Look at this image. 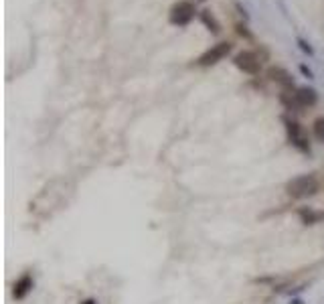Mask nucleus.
<instances>
[{"label": "nucleus", "mask_w": 324, "mask_h": 304, "mask_svg": "<svg viewBox=\"0 0 324 304\" xmlns=\"http://www.w3.org/2000/svg\"><path fill=\"white\" fill-rule=\"evenodd\" d=\"M318 191H320V183L314 174H298L286 183V195L296 201L314 197Z\"/></svg>", "instance_id": "nucleus-1"}, {"label": "nucleus", "mask_w": 324, "mask_h": 304, "mask_svg": "<svg viewBox=\"0 0 324 304\" xmlns=\"http://www.w3.org/2000/svg\"><path fill=\"white\" fill-rule=\"evenodd\" d=\"M284 124H286V132H288V140H290L292 146L304 154H310V144H308V138L304 136L302 126L294 120H288V118L284 120Z\"/></svg>", "instance_id": "nucleus-2"}, {"label": "nucleus", "mask_w": 324, "mask_h": 304, "mask_svg": "<svg viewBox=\"0 0 324 304\" xmlns=\"http://www.w3.org/2000/svg\"><path fill=\"white\" fill-rule=\"evenodd\" d=\"M231 49H233V45L231 43H217V45H213L209 51H205L199 59H196V63L199 65H203V67H209V65H215V63H219L221 59H225L227 55L231 53Z\"/></svg>", "instance_id": "nucleus-3"}, {"label": "nucleus", "mask_w": 324, "mask_h": 304, "mask_svg": "<svg viewBox=\"0 0 324 304\" xmlns=\"http://www.w3.org/2000/svg\"><path fill=\"white\" fill-rule=\"evenodd\" d=\"M194 16V4L189 0H181L176 2L172 8H170V23L172 25H178V27H185L193 21Z\"/></svg>", "instance_id": "nucleus-4"}, {"label": "nucleus", "mask_w": 324, "mask_h": 304, "mask_svg": "<svg viewBox=\"0 0 324 304\" xmlns=\"http://www.w3.org/2000/svg\"><path fill=\"white\" fill-rule=\"evenodd\" d=\"M233 63L237 65V69H241L243 73H249V75H258L259 69H261V59L258 57V53H254V51L237 53Z\"/></svg>", "instance_id": "nucleus-5"}, {"label": "nucleus", "mask_w": 324, "mask_h": 304, "mask_svg": "<svg viewBox=\"0 0 324 304\" xmlns=\"http://www.w3.org/2000/svg\"><path fill=\"white\" fill-rule=\"evenodd\" d=\"M32 286H34L32 276L29 274V272H25V274L12 284V296H14V300H23V298H27L29 292L32 290Z\"/></svg>", "instance_id": "nucleus-6"}, {"label": "nucleus", "mask_w": 324, "mask_h": 304, "mask_svg": "<svg viewBox=\"0 0 324 304\" xmlns=\"http://www.w3.org/2000/svg\"><path fill=\"white\" fill-rule=\"evenodd\" d=\"M267 77H269L272 81L280 83V85L286 87V90L294 87V77H292L290 71H286L284 67H269L267 69Z\"/></svg>", "instance_id": "nucleus-7"}, {"label": "nucleus", "mask_w": 324, "mask_h": 304, "mask_svg": "<svg viewBox=\"0 0 324 304\" xmlns=\"http://www.w3.org/2000/svg\"><path fill=\"white\" fill-rule=\"evenodd\" d=\"M296 101H298V105L300 108H310V105H314L316 101H318V94H316V90L314 87H298L296 90Z\"/></svg>", "instance_id": "nucleus-8"}, {"label": "nucleus", "mask_w": 324, "mask_h": 304, "mask_svg": "<svg viewBox=\"0 0 324 304\" xmlns=\"http://www.w3.org/2000/svg\"><path fill=\"white\" fill-rule=\"evenodd\" d=\"M298 217H300V221H302L304 225H316L318 221L324 219V213L322 211L312 209V207H300V209H298Z\"/></svg>", "instance_id": "nucleus-9"}, {"label": "nucleus", "mask_w": 324, "mask_h": 304, "mask_svg": "<svg viewBox=\"0 0 324 304\" xmlns=\"http://www.w3.org/2000/svg\"><path fill=\"white\" fill-rule=\"evenodd\" d=\"M201 21L209 27V31H211L213 34L221 33V25H219V23H217V19L211 14V10H203V12H201Z\"/></svg>", "instance_id": "nucleus-10"}, {"label": "nucleus", "mask_w": 324, "mask_h": 304, "mask_svg": "<svg viewBox=\"0 0 324 304\" xmlns=\"http://www.w3.org/2000/svg\"><path fill=\"white\" fill-rule=\"evenodd\" d=\"M312 132H314V138L324 144V116H320V118L314 120V124H312Z\"/></svg>", "instance_id": "nucleus-11"}, {"label": "nucleus", "mask_w": 324, "mask_h": 304, "mask_svg": "<svg viewBox=\"0 0 324 304\" xmlns=\"http://www.w3.org/2000/svg\"><path fill=\"white\" fill-rule=\"evenodd\" d=\"M280 100H282V103H284L288 110H296V108H300V105H298V101H296V96H292V94H288V92H282Z\"/></svg>", "instance_id": "nucleus-12"}, {"label": "nucleus", "mask_w": 324, "mask_h": 304, "mask_svg": "<svg viewBox=\"0 0 324 304\" xmlns=\"http://www.w3.org/2000/svg\"><path fill=\"white\" fill-rule=\"evenodd\" d=\"M296 45H298V47H300V51H304L306 55H314V49L310 47V43H308L306 39H302V37H298V39H296Z\"/></svg>", "instance_id": "nucleus-13"}, {"label": "nucleus", "mask_w": 324, "mask_h": 304, "mask_svg": "<svg viewBox=\"0 0 324 304\" xmlns=\"http://www.w3.org/2000/svg\"><path fill=\"white\" fill-rule=\"evenodd\" d=\"M235 29H237V34H241V37H245V39H254V34L247 31L245 25H235Z\"/></svg>", "instance_id": "nucleus-14"}, {"label": "nucleus", "mask_w": 324, "mask_h": 304, "mask_svg": "<svg viewBox=\"0 0 324 304\" xmlns=\"http://www.w3.org/2000/svg\"><path fill=\"white\" fill-rule=\"evenodd\" d=\"M300 71H302V73H304V75H306L308 79H312V77H314V73H312V69L308 67V65H304V63L300 65Z\"/></svg>", "instance_id": "nucleus-15"}, {"label": "nucleus", "mask_w": 324, "mask_h": 304, "mask_svg": "<svg viewBox=\"0 0 324 304\" xmlns=\"http://www.w3.org/2000/svg\"><path fill=\"white\" fill-rule=\"evenodd\" d=\"M79 304H97V300L96 298H85L83 302H79Z\"/></svg>", "instance_id": "nucleus-16"}]
</instances>
